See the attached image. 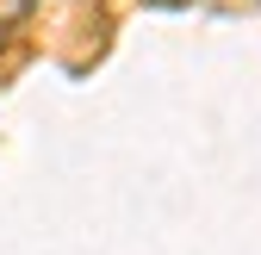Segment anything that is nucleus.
I'll return each mask as SVG.
<instances>
[]
</instances>
